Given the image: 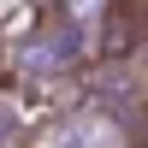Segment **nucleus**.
Here are the masks:
<instances>
[{"label": "nucleus", "instance_id": "1", "mask_svg": "<svg viewBox=\"0 0 148 148\" xmlns=\"http://www.w3.org/2000/svg\"><path fill=\"white\" fill-rule=\"evenodd\" d=\"M47 6H53V12H59L65 24H101L113 0H47Z\"/></svg>", "mask_w": 148, "mask_h": 148}, {"label": "nucleus", "instance_id": "2", "mask_svg": "<svg viewBox=\"0 0 148 148\" xmlns=\"http://www.w3.org/2000/svg\"><path fill=\"white\" fill-rule=\"evenodd\" d=\"M42 12H47V0H24V6L12 12V18H6V42H30V36L42 30V24H36Z\"/></svg>", "mask_w": 148, "mask_h": 148}]
</instances>
